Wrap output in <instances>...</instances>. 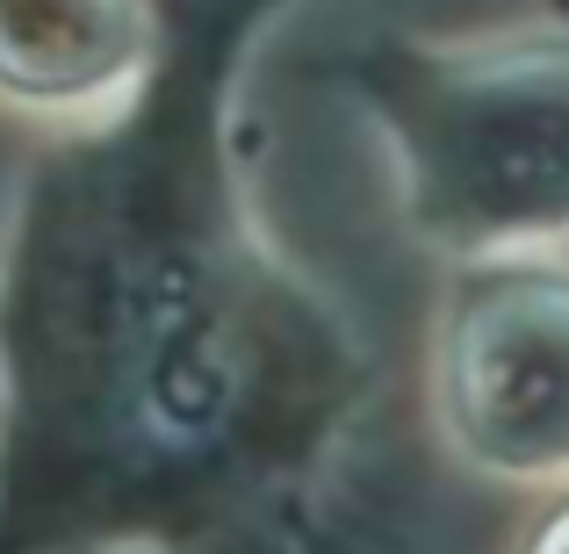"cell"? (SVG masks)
Segmentation results:
<instances>
[{"label": "cell", "mask_w": 569, "mask_h": 554, "mask_svg": "<svg viewBox=\"0 0 569 554\" xmlns=\"http://www.w3.org/2000/svg\"><path fill=\"white\" fill-rule=\"evenodd\" d=\"M440 411L461 454L505 475L569 461V281L498 274L461 295L440 346Z\"/></svg>", "instance_id": "7a4b0ae2"}, {"label": "cell", "mask_w": 569, "mask_h": 554, "mask_svg": "<svg viewBox=\"0 0 569 554\" xmlns=\"http://www.w3.org/2000/svg\"><path fill=\"white\" fill-rule=\"evenodd\" d=\"M533 554H569V512L556 518V526H541V541H533Z\"/></svg>", "instance_id": "277c9868"}, {"label": "cell", "mask_w": 569, "mask_h": 554, "mask_svg": "<svg viewBox=\"0 0 569 554\" xmlns=\"http://www.w3.org/2000/svg\"><path fill=\"white\" fill-rule=\"evenodd\" d=\"M403 209L461 252L569 223V43L418 66L389 101Z\"/></svg>", "instance_id": "6da1fadb"}, {"label": "cell", "mask_w": 569, "mask_h": 554, "mask_svg": "<svg viewBox=\"0 0 569 554\" xmlns=\"http://www.w3.org/2000/svg\"><path fill=\"white\" fill-rule=\"evenodd\" d=\"M152 72L144 0H0V101L51 123L130 109Z\"/></svg>", "instance_id": "3957f363"}]
</instances>
